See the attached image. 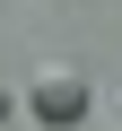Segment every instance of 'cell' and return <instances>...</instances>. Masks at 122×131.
<instances>
[{"mask_svg": "<svg viewBox=\"0 0 122 131\" xmlns=\"http://www.w3.org/2000/svg\"><path fill=\"white\" fill-rule=\"evenodd\" d=\"M26 105H35V122H79L96 96H87V79L70 70V61H44V70L26 79Z\"/></svg>", "mask_w": 122, "mask_h": 131, "instance_id": "6da1fadb", "label": "cell"}, {"mask_svg": "<svg viewBox=\"0 0 122 131\" xmlns=\"http://www.w3.org/2000/svg\"><path fill=\"white\" fill-rule=\"evenodd\" d=\"M0 114H9V88H0Z\"/></svg>", "mask_w": 122, "mask_h": 131, "instance_id": "7a4b0ae2", "label": "cell"}]
</instances>
